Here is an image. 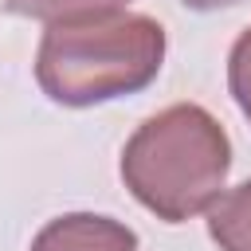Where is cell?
I'll return each mask as SVG.
<instances>
[{"instance_id":"cell-1","label":"cell","mask_w":251,"mask_h":251,"mask_svg":"<svg viewBox=\"0 0 251 251\" xmlns=\"http://www.w3.org/2000/svg\"><path fill=\"white\" fill-rule=\"evenodd\" d=\"M165 63V27L133 12L59 20L43 31L35 78L59 106H98L145 90Z\"/></svg>"},{"instance_id":"cell-2","label":"cell","mask_w":251,"mask_h":251,"mask_svg":"<svg viewBox=\"0 0 251 251\" xmlns=\"http://www.w3.org/2000/svg\"><path fill=\"white\" fill-rule=\"evenodd\" d=\"M231 169V141L224 126L192 102H176L149 122L122 149V180L157 220L180 224L220 196Z\"/></svg>"},{"instance_id":"cell-3","label":"cell","mask_w":251,"mask_h":251,"mask_svg":"<svg viewBox=\"0 0 251 251\" xmlns=\"http://www.w3.org/2000/svg\"><path fill=\"white\" fill-rule=\"evenodd\" d=\"M31 251H137V235L110 216L71 212L51 220L35 235Z\"/></svg>"},{"instance_id":"cell-4","label":"cell","mask_w":251,"mask_h":251,"mask_svg":"<svg viewBox=\"0 0 251 251\" xmlns=\"http://www.w3.org/2000/svg\"><path fill=\"white\" fill-rule=\"evenodd\" d=\"M208 231L220 243V251H251V180H243L212 204Z\"/></svg>"},{"instance_id":"cell-5","label":"cell","mask_w":251,"mask_h":251,"mask_svg":"<svg viewBox=\"0 0 251 251\" xmlns=\"http://www.w3.org/2000/svg\"><path fill=\"white\" fill-rule=\"evenodd\" d=\"M122 4H129V0H4V12L43 20V24H59V20H78V16L118 12Z\"/></svg>"},{"instance_id":"cell-6","label":"cell","mask_w":251,"mask_h":251,"mask_svg":"<svg viewBox=\"0 0 251 251\" xmlns=\"http://www.w3.org/2000/svg\"><path fill=\"white\" fill-rule=\"evenodd\" d=\"M227 86H231V98L239 102L243 118L251 122V27L235 39V47L227 55Z\"/></svg>"},{"instance_id":"cell-7","label":"cell","mask_w":251,"mask_h":251,"mask_svg":"<svg viewBox=\"0 0 251 251\" xmlns=\"http://www.w3.org/2000/svg\"><path fill=\"white\" fill-rule=\"evenodd\" d=\"M188 8L196 12H216V8H231V4H243V0H184Z\"/></svg>"}]
</instances>
